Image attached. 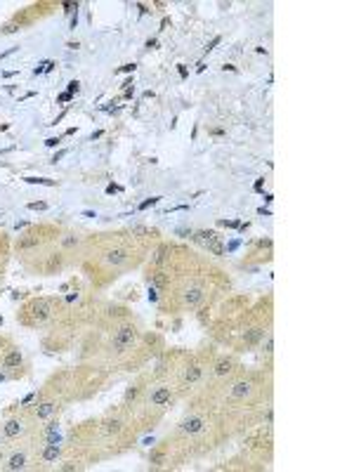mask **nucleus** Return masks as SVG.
<instances>
[{
    "mask_svg": "<svg viewBox=\"0 0 354 472\" xmlns=\"http://www.w3.org/2000/svg\"><path fill=\"white\" fill-rule=\"evenodd\" d=\"M135 342H137V328L132 324L118 326L114 331V335H111V349H114L116 354H123V352L132 349Z\"/></svg>",
    "mask_w": 354,
    "mask_h": 472,
    "instance_id": "obj_1",
    "label": "nucleus"
},
{
    "mask_svg": "<svg viewBox=\"0 0 354 472\" xmlns=\"http://www.w3.org/2000/svg\"><path fill=\"white\" fill-rule=\"evenodd\" d=\"M45 144H47V147H54V144H59V140H57V137H52V140H47Z\"/></svg>",
    "mask_w": 354,
    "mask_h": 472,
    "instance_id": "obj_24",
    "label": "nucleus"
},
{
    "mask_svg": "<svg viewBox=\"0 0 354 472\" xmlns=\"http://www.w3.org/2000/svg\"><path fill=\"white\" fill-rule=\"evenodd\" d=\"M24 364V356H22V352L17 347H10L8 352H5V356H3V368L5 371H12V368H19V366Z\"/></svg>",
    "mask_w": 354,
    "mask_h": 472,
    "instance_id": "obj_5",
    "label": "nucleus"
},
{
    "mask_svg": "<svg viewBox=\"0 0 354 472\" xmlns=\"http://www.w3.org/2000/svg\"><path fill=\"white\" fill-rule=\"evenodd\" d=\"M121 71H135V64H125V66H121Z\"/></svg>",
    "mask_w": 354,
    "mask_h": 472,
    "instance_id": "obj_25",
    "label": "nucleus"
},
{
    "mask_svg": "<svg viewBox=\"0 0 354 472\" xmlns=\"http://www.w3.org/2000/svg\"><path fill=\"white\" fill-rule=\"evenodd\" d=\"M104 262L111 264V267H121V264L128 262V250H123V248H114V250H109L107 255H104Z\"/></svg>",
    "mask_w": 354,
    "mask_h": 472,
    "instance_id": "obj_7",
    "label": "nucleus"
},
{
    "mask_svg": "<svg viewBox=\"0 0 354 472\" xmlns=\"http://www.w3.org/2000/svg\"><path fill=\"white\" fill-rule=\"evenodd\" d=\"M262 352H264V354H272V352H274V338H272V335H267V340L262 345Z\"/></svg>",
    "mask_w": 354,
    "mask_h": 472,
    "instance_id": "obj_16",
    "label": "nucleus"
},
{
    "mask_svg": "<svg viewBox=\"0 0 354 472\" xmlns=\"http://www.w3.org/2000/svg\"><path fill=\"white\" fill-rule=\"evenodd\" d=\"M29 208H33V210H45L47 206H45V203H31V206H29Z\"/></svg>",
    "mask_w": 354,
    "mask_h": 472,
    "instance_id": "obj_22",
    "label": "nucleus"
},
{
    "mask_svg": "<svg viewBox=\"0 0 354 472\" xmlns=\"http://www.w3.org/2000/svg\"><path fill=\"white\" fill-rule=\"evenodd\" d=\"M243 338H246L248 345H255L257 340H262V338H264V328H253V331H248Z\"/></svg>",
    "mask_w": 354,
    "mask_h": 472,
    "instance_id": "obj_15",
    "label": "nucleus"
},
{
    "mask_svg": "<svg viewBox=\"0 0 354 472\" xmlns=\"http://www.w3.org/2000/svg\"><path fill=\"white\" fill-rule=\"evenodd\" d=\"M54 411H57V404H54V402H43V404H38V406H36V411H33V413H36V418H38V420H47Z\"/></svg>",
    "mask_w": 354,
    "mask_h": 472,
    "instance_id": "obj_11",
    "label": "nucleus"
},
{
    "mask_svg": "<svg viewBox=\"0 0 354 472\" xmlns=\"http://www.w3.org/2000/svg\"><path fill=\"white\" fill-rule=\"evenodd\" d=\"M76 90H78V80H73V83H69V95H71V92H76Z\"/></svg>",
    "mask_w": 354,
    "mask_h": 472,
    "instance_id": "obj_23",
    "label": "nucleus"
},
{
    "mask_svg": "<svg viewBox=\"0 0 354 472\" xmlns=\"http://www.w3.org/2000/svg\"><path fill=\"white\" fill-rule=\"evenodd\" d=\"M203 427H206V420L201 418V416H189V418H185L180 423V432L182 434H199Z\"/></svg>",
    "mask_w": 354,
    "mask_h": 472,
    "instance_id": "obj_4",
    "label": "nucleus"
},
{
    "mask_svg": "<svg viewBox=\"0 0 354 472\" xmlns=\"http://www.w3.org/2000/svg\"><path fill=\"white\" fill-rule=\"evenodd\" d=\"M231 371H234V361H231V359H220V361L213 366V373H215L217 378H222V375H229Z\"/></svg>",
    "mask_w": 354,
    "mask_h": 472,
    "instance_id": "obj_14",
    "label": "nucleus"
},
{
    "mask_svg": "<svg viewBox=\"0 0 354 472\" xmlns=\"http://www.w3.org/2000/svg\"><path fill=\"white\" fill-rule=\"evenodd\" d=\"M50 312H52V307H50V302L47 300H31L29 302V307H26V314L31 317L33 324H40V321H45L47 317H50Z\"/></svg>",
    "mask_w": 354,
    "mask_h": 472,
    "instance_id": "obj_2",
    "label": "nucleus"
},
{
    "mask_svg": "<svg viewBox=\"0 0 354 472\" xmlns=\"http://www.w3.org/2000/svg\"><path fill=\"white\" fill-rule=\"evenodd\" d=\"M118 430H121V423H118V420H114V423H109L107 432H118Z\"/></svg>",
    "mask_w": 354,
    "mask_h": 472,
    "instance_id": "obj_19",
    "label": "nucleus"
},
{
    "mask_svg": "<svg viewBox=\"0 0 354 472\" xmlns=\"http://www.w3.org/2000/svg\"><path fill=\"white\" fill-rule=\"evenodd\" d=\"M62 456V446L59 444H45L43 451H40V460L43 463H57Z\"/></svg>",
    "mask_w": 354,
    "mask_h": 472,
    "instance_id": "obj_8",
    "label": "nucleus"
},
{
    "mask_svg": "<svg viewBox=\"0 0 354 472\" xmlns=\"http://www.w3.org/2000/svg\"><path fill=\"white\" fill-rule=\"evenodd\" d=\"M201 375H203V368H201L199 364H189V366L185 368V383H189V385L199 383Z\"/></svg>",
    "mask_w": 354,
    "mask_h": 472,
    "instance_id": "obj_12",
    "label": "nucleus"
},
{
    "mask_svg": "<svg viewBox=\"0 0 354 472\" xmlns=\"http://www.w3.org/2000/svg\"><path fill=\"white\" fill-rule=\"evenodd\" d=\"M54 430H57V423H47V425H45V434L54 432Z\"/></svg>",
    "mask_w": 354,
    "mask_h": 472,
    "instance_id": "obj_20",
    "label": "nucleus"
},
{
    "mask_svg": "<svg viewBox=\"0 0 354 472\" xmlns=\"http://www.w3.org/2000/svg\"><path fill=\"white\" fill-rule=\"evenodd\" d=\"M26 182H31V184H47V186L54 184L52 179H43V177H26Z\"/></svg>",
    "mask_w": 354,
    "mask_h": 472,
    "instance_id": "obj_17",
    "label": "nucleus"
},
{
    "mask_svg": "<svg viewBox=\"0 0 354 472\" xmlns=\"http://www.w3.org/2000/svg\"><path fill=\"white\" fill-rule=\"evenodd\" d=\"M250 395H253V383L250 380H239V383L231 385V397L234 399H248Z\"/></svg>",
    "mask_w": 354,
    "mask_h": 472,
    "instance_id": "obj_6",
    "label": "nucleus"
},
{
    "mask_svg": "<svg viewBox=\"0 0 354 472\" xmlns=\"http://www.w3.org/2000/svg\"><path fill=\"white\" fill-rule=\"evenodd\" d=\"M182 300H185V305L194 307V305H199V302L203 300V291H201V288H187L185 295H182Z\"/></svg>",
    "mask_w": 354,
    "mask_h": 472,
    "instance_id": "obj_13",
    "label": "nucleus"
},
{
    "mask_svg": "<svg viewBox=\"0 0 354 472\" xmlns=\"http://www.w3.org/2000/svg\"><path fill=\"white\" fill-rule=\"evenodd\" d=\"M156 201H158V199H149V201H144V203H142V206H139V208L144 210V208H149V206H154Z\"/></svg>",
    "mask_w": 354,
    "mask_h": 472,
    "instance_id": "obj_21",
    "label": "nucleus"
},
{
    "mask_svg": "<svg viewBox=\"0 0 354 472\" xmlns=\"http://www.w3.org/2000/svg\"><path fill=\"white\" fill-rule=\"evenodd\" d=\"M3 342H5V340H3V338H0V347H3Z\"/></svg>",
    "mask_w": 354,
    "mask_h": 472,
    "instance_id": "obj_26",
    "label": "nucleus"
},
{
    "mask_svg": "<svg viewBox=\"0 0 354 472\" xmlns=\"http://www.w3.org/2000/svg\"><path fill=\"white\" fill-rule=\"evenodd\" d=\"M170 399H172V392H170V387H165V385L156 387V390L149 392V404H151V406H168Z\"/></svg>",
    "mask_w": 354,
    "mask_h": 472,
    "instance_id": "obj_3",
    "label": "nucleus"
},
{
    "mask_svg": "<svg viewBox=\"0 0 354 472\" xmlns=\"http://www.w3.org/2000/svg\"><path fill=\"white\" fill-rule=\"evenodd\" d=\"M24 467H26V453H24V451H15V453L8 458V463H5V470H10V472L24 470Z\"/></svg>",
    "mask_w": 354,
    "mask_h": 472,
    "instance_id": "obj_9",
    "label": "nucleus"
},
{
    "mask_svg": "<svg viewBox=\"0 0 354 472\" xmlns=\"http://www.w3.org/2000/svg\"><path fill=\"white\" fill-rule=\"evenodd\" d=\"M22 432H24V423L19 418H10L8 423H5V427H3V434H5L8 439H15V437H19Z\"/></svg>",
    "mask_w": 354,
    "mask_h": 472,
    "instance_id": "obj_10",
    "label": "nucleus"
},
{
    "mask_svg": "<svg viewBox=\"0 0 354 472\" xmlns=\"http://www.w3.org/2000/svg\"><path fill=\"white\" fill-rule=\"evenodd\" d=\"M62 243H64V246H66V248H71V246H76V243H78V239H76V236H71V234H69V236H66V239H64Z\"/></svg>",
    "mask_w": 354,
    "mask_h": 472,
    "instance_id": "obj_18",
    "label": "nucleus"
}]
</instances>
